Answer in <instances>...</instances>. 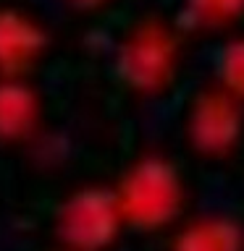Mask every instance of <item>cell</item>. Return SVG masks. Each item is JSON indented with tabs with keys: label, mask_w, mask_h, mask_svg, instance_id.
Returning a JSON list of instances; mask_svg holds the SVG:
<instances>
[{
	"label": "cell",
	"mask_w": 244,
	"mask_h": 251,
	"mask_svg": "<svg viewBox=\"0 0 244 251\" xmlns=\"http://www.w3.org/2000/svg\"><path fill=\"white\" fill-rule=\"evenodd\" d=\"M181 39L165 21L145 16L126 31L113 55V76L129 92L157 94L179 71Z\"/></svg>",
	"instance_id": "1"
},
{
	"label": "cell",
	"mask_w": 244,
	"mask_h": 251,
	"mask_svg": "<svg viewBox=\"0 0 244 251\" xmlns=\"http://www.w3.org/2000/svg\"><path fill=\"white\" fill-rule=\"evenodd\" d=\"M244 136V102L223 86L200 89L186 110V139L194 152L220 157L228 154Z\"/></svg>",
	"instance_id": "2"
},
{
	"label": "cell",
	"mask_w": 244,
	"mask_h": 251,
	"mask_svg": "<svg viewBox=\"0 0 244 251\" xmlns=\"http://www.w3.org/2000/svg\"><path fill=\"white\" fill-rule=\"evenodd\" d=\"M47 50V34L19 8H0V76L24 78Z\"/></svg>",
	"instance_id": "3"
},
{
	"label": "cell",
	"mask_w": 244,
	"mask_h": 251,
	"mask_svg": "<svg viewBox=\"0 0 244 251\" xmlns=\"http://www.w3.org/2000/svg\"><path fill=\"white\" fill-rule=\"evenodd\" d=\"M42 121V100L24 78L0 76V141L16 144L29 139Z\"/></svg>",
	"instance_id": "4"
},
{
	"label": "cell",
	"mask_w": 244,
	"mask_h": 251,
	"mask_svg": "<svg viewBox=\"0 0 244 251\" xmlns=\"http://www.w3.org/2000/svg\"><path fill=\"white\" fill-rule=\"evenodd\" d=\"M215 81L244 102V37L231 39L215 55Z\"/></svg>",
	"instance_id": "5"
},
{
	"label": "cell",
	"mask_w": 244,
	"mask_h": 251,
	"mask_svg": "<svg viewBox=\"0 0 244 251\" xmlns=\"http://www.w3.org/2000/svg\"><path fill=\"white\" fill-rule=\"evenodd\" d=\"M244 13V0H186L184 16L194 26H223Z\"/></svg>",
	"instance_id": "6"
},
{
	"label": "cell",
	"mask_w": 244,
	"mask_h": 251,
	"mask_svg": "<svg viewBox=\"0 0 244 251\" xmlns=\"http://www.w3.org/2000/svg\"><path fill=\"white\" fill-rule=\"evenodd\" d=\"M110 0H71V5L79 8V11H97V8L108 5Z\"/></svg>",
	"instance_id": "7"
}]
</instances>
